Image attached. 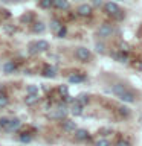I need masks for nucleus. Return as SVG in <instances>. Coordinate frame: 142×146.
Returning <instances> with one entry per match:
<instances>
[{"label": "nucleus", "instance_id": "obj_1", "mask_svg": "<svg viewBox=\"0 0 142 146\" xmlns=\"http://www.w3.org/2000/svg\"><path fill=\"white\" fill-rule=\"evenodd\" d=\"M48 49H49V43L44 40H38L35 43L29 44V53L31 55H38L41 52H46Z\"/></svg>", "mask_w": 142, "mask_h": 146}, {"label": "nucleus", "instance_id": "obj_2", "mask_svg": "<svg viewBox=\"0 0 142 146\" xmlns=\"http://www.w3.org/2000/svg\"><path fill=\"white\" fill-rule=\"evenodd\" d=\"M75 58L78 59V61L81 62H89L90 58H92V52L87 47H76L75 49Z\"/></svg>", "mask_w": 142, "mask_h": 146}, {"label": "nucleus", "instance_id": "obj_3", "mask_svg": "<svg viewBox=\"0 0 142 146\" xmlns=\"http://www.w3.org/2000/svg\"><path fill=\"white\" fill-rule=\"evenodd\" d=\"M66 110L63 108H54V110H49V114H48V119L49 120H64L66 119Z\"/></svg>", "mask_w": 142, "mask_h": 146}, {"label": "nucleus", "instance_id": "obj_4", "mask_svg": "<svg viewBox=\"0 0 142 146\" xmlns=\"http://www.w3.org/2000/svg\"><path fill=\"white\" fill-rule=\"evenodd\" d=\"M113 34H115V27L112 25H109V23L101 25L98 29V36H101V38H107V36H112Z\"/></svg>", "mask_w": 142, "mask_h": 146}, {"label": "nucleus", "instance_id": "obj_5", "mask_svg": "<svg viewBox=\"0 0 142 146\" xmlns=\"http://www.w3.org/2000/svg\"><path fill=\"white\" fill-rule=\"evenodd\" d=\"M118 99L122 100V102H125V104H133V102L136 100V93H135L133 90L127 88L125 91H122V93L118 96Z\"/></svg>", "mask_w": 142, "mask_h": 146}, {"label": "nucleus", "instance_id": "obj_6", "mask_svg": "<svg viewBox=\"0 0 142 146\" xmlns=\"http://www.w3.org/2000/svg\"><path fill=\"white\" fill-rule=\"evenodd\" d=\"M104 11L107 12L109 15L118 17V14H121V8H119L116 3H113V2H105L104 3Z\"/></svg>", "mask_w": 142, "mask_h": 146}, {"label": "nucleus", "instance_id": "obj_7", "mask_svg": "<svg viewBox=\"0 0 142 146\" xmlns=\"http://www.w3.org/2000/svg\"><path fill=\"white\" fill-rule=\"evenodd\" d=\"M63 129L70 134V132H75L78 128H76V123L73 122L72 119H64L63 120Z\"/></svg>", "mask_w": 142, "mask_h": 146}, {"label": "nucleus", "instance_id": "obj_8", "mask_svg": "<svg viewBox=\"0 0 142 146\" xmlns=\"http://www.w3.org/2000/svg\"><path fill=\"white\" fill-rule=\"evenodd\" d=\"M20 126H21V120H20V119H12L5 131H6V132H15V131L20 129Z\"/></svg>", "mask_w": 142, "mask_h": 146}, {"label": "nucleus", "instance_id": "obj_9", "mask_svg": "<svg viewBox=\"0 0 142 146\" xmlns=\"http://www.w3.org/2000/svg\"><path fill=\"white\" fill-rule=\"evenodd\" d=\"M15 70H17V64L14 61H6L2 66V72L6 73V75H11V73H14Z\"/></svg>", "mask_w": 142, "mask_h": 146}, {"label": "nucleus", "instance_id": "obj_10", "mask_svg": "<svg viewBox=\"0 0 142 146\" xmlns=\"http://www.w3.org/2000/svg\"><path fill=\"white\" fill-rule=\"evenodd\" d=\"M78 15H81V17H90L92 15V6L90 5H86V3H82L78 6Z\"/></svg>", "mask_w": 142, "mask_h": 146}, {"label": "nucleus", "instance_id": "obj_11", "mask_svg": "<svg viewBox=\"0 0 142 146\" xmlns=\"http://www.w3.org/2000/svg\"><path fill=\"white\" fill-rule=\"evenodd\" d=\"M41 75H43L44 78H48V79H54V78L57 76V68L52 67V66H44Z\"/></svg>", "mask_w": 142, "mask_h": 146}, {"label": "nucleus", "instance_id": "obj_12", "mask_svg": "<svg viewBox=\"0 0 142 146\" xmlns=\"http://www.w3.org/2000/svg\"><path fill=\"white\" fill-rule=\"evenodd\" d=\"M82 81H86V76L80 75V73H72L67 76V82L69 84H81Z\"/></svg>", "mask_w": 142, "mask_h": 146}, {"label": "nucleus", "instance_id": "obj_13", "mask_svg": "<svg viewBox=\"0 0 142 146\" xmlns=\"http://www.w3.org/2000/svg\"><path fill=\"white\" fill-rule=\"evenodd\" d=\"M87 139H90L89 131H86V129H76L75 131V140L76 141H84Z\"/></svg>", "mask_w": 142, "mask_h": 146}, {"label": "nucleus", "instance_id": "obj_14", "mask_svg": "<svg viewBox=\"0 0 142 146\" xmlns=\"http://www.w3.org/2000/svg\"><path fill=\"white\" fill-rule=\"evenodd\" d=\"M82 111H84V105H82V104H80L78 100H76L75 104H72L70 113L73 114V116H81V114H82Z\"/></svg>", "mask_w": 142, "mask_h": 146}, {"label": "nucleus", "instance_id": "obj_15", "mask_svg": "<svg viewBox=\"0 0 142 146\" xmlns=\"http://www.w3.org/2000/svg\"><path fill=\"white\" fill-rule=\"evenodd\" d=\"M113 58L116 59V61H119L121 64H127V62H128V59H130L128 53H125V52H118V53H115V55H113Z\"/></svg>", "mask_w": 142, "mask_h": 146}, {"label": "nucleus", "instance_id": "obj_16", "mask_svg": "<svg viewBox=\"0 0 142 146\" xmlns=\"http://www.w3.org/2000/svg\"><path fill=\"white\" fill-rule=\"evenodd\" d=\"M44 31H46V25L43 21H37L32 25V32H34V34H43Z\"/></svg>", "mask_w": 142, "mask_h": 146}, {"label": "nucleus", "instance_id": "obj_17", "mask_svg": "<svg viewBox=\"0 0 142 146\" xmlns=\"http://www.w3.org/2000/svg\"><path fill=\"white\" fill-rule=\"evenodd\" d=\"M54 6L61 11H66L69 9V0H54Z\"/></svg>", "mask_w": 142, "mask_h": 146}, {"label": "nucleus", "instance_id": "obj_18", "mask_svg": "<svg viewBox=\"0 0 142 146\" xmlns=\"http://www.w3.org/2000/svg\"><path fill=\"white\" fill-rule=\"evenodd\" d=\"M17 140L20 141V143H31L32 141V134L31 132H21V134L17 137Z\"/></svg>", "mask_w": 142, "mask_h": 146}, {"label": "nucleus", "instance_id": "obj_19", "mask_svg": "<svg viewBox=\"0 0 142 146\" xmlns=\"http://www.w3.org/2000/svg\"><path fill=\"white\" fill-rule=\"evenodd\" d=\"M38 100H40L38 94H27L26 98H25V104L31 107V105H35L37 102H38Z\"/></svg>", "mask_w": 142, "mask_h": 146}, {"label": "nucleus", "instance_id": "obj_20", "mask_svg": "<svg viewBox=\"0 0 142 146\" xmlns=\"http://www.w3.org/2000/svg\"><path fill=\"white\" fill-rule=\"evenodd\" d=\"M57 91H58V94L61 96V98H66V96H69V87H67V85H64V84L58 85Z\"/></svg>", "mask_w": 142, "mask_h": 146}, {"label": "nucleus", "instance_id": "obj_21", "mask_svg": "<svg viewBox=\"0 0 142 146\" xmlns=\"http://www.w3.org/2000/svg\"><path fill=\"white\" fill-rule=\"evenodd\" d=\"M76 100H78V102H80V104L86 105V104H89V102H90V96L87 94V93H81V94H80V96H78V98H76Z\"/></svg>", "mask_w": 142, "mask_h": 146}, {"label": "nucleus", "instance_id": "obj_22", "mask_svg": "<svg viewBox=\"0 0 142 146\" xmlns=\"http://www.w3.org/2000/svg\"><path fill=\"white\" fill-rule=\"evenodd\" d=\"M8 104H9V98H8V94L0 93V108H5Z\"/></svg>", "mask_w": 142, "mask_h": 146}, {"label": "nucleus", "instance_id": "obj_23", "mask_svg": "<svg viewBox=\"0 0 142 146\" xmlns=\"http://www.w3.org/2000/svg\"><path fill=\"white\" fill-rule=\"evenodd\" d=\"M118 113L121 114L122 117H128L131 114V111H130V108H128V107H119L118 108Z\"/></svg>", "mask_w": 142, "mask_h": 146}, {"label": "nucleus", "instance_id": "obj_24", "mask_svg": "<svg viewBox=\"0 0 142 146\" xmlns=\"http://www.w3.org/2000/svg\"><path fill=\"white\" fill-rule=\"evenodd\" d=\"M54 6V0H40V8L43 9H49Z\"/></svg>", "mask_w": 142, "mask_h": 146}, {"label": "nucleus", "instance_id": "obj_25", "mask_svg": "<svg viewBox=\"0 0 142 146\" xmlns=\"http://www.w3.org/2000/svg\"><path fill=\"white\" fill-rule=\"evenodd\" d=\"M26 91H27V94H38V87L37 85H27Z\"/></svg>", "mask_w": 142, "mask_h": 146}, {"label": "nucleus", "instance_id": "obj_26", "mask_svg": "<svg viewBox=\"0 0 142 146\" xmlns=\"http://www.w3.org/2000/svg\"><path fill=\"white\" fill-rule=\"evenodd\" d=\"M95 146H110V141L107 139H98L95 141Z\"/></svg>", "mask_w": 142, "mask_h": 146}, {"label": "nucleus", "instance_id": "obj_27", "mask_svg": "<svg viewBox=\"0 0 142 146\" xmlns=\"http://www.w3.org/2000/svg\"><path fill=\"white\" fill-rule=\"evenodd\" d=\"M9 122H11V120H9L8 117H2V119H0V128H2V129H6V126L9 125Z\"/></svg>", "mask_w": 142, "mask_h": 146}, {"label": "nucleus", "instance_id": "obj_28", "mask_svg": "<svg viewBox=\"0 0 142 146\" xmlns=\"http://www.w3.org/2000/svg\"><path fill=\"white\" fill-rule=\"evenodd\" d=\"M115 146H131V143L127 139H121V140L116 141V145H115Z\"/></svg>", "mask_w": 142, "mask_h": 146}, {"label": "nucleus", "instance_id": "obj_29", "mask_svg": "<svg viewBox=\"0 0 142 146\" xmlns=\"http://www.w3.org/2000/svg\"><path fill=\"white\" fill-rule=\"evenodd\" d=\"M67 35V29H66V27H61V29H60L58 32H57V36H58V38H64V36H66Z\"/></svg>", "mask_w": 142, "mask_h": 146}, {"label": "nucleus", "instance_id": "obj_30", "mask_svg": "<svg viewBox=\"0 0 142 146\" xmlns=\"http://www.w3.org/2000/svg\"><path fill=\"white\" fill-rule=\"evenodd\" d=\"M61 27H63V26H61V23H60V21H55V20L52 21V31H54V32H58Z\"/></svg>", "mask_w": 142, "mask_h": 146}, {"label": "nucleus", "instance_id": "obj_31", "mask_svg": "<svg viewBox=\"0 0 142 146\" xmlns=\"http://www.w3.org/2000/svg\"><path fill=\"white\" fill-rule=\"evenodd\" d=\"M96 52H98V53H104V44L102 43H96Z\"/></svg>", "mask_w": 142, "mask_h": 146}, {"label": "nucleus", "instance_id": "obj_32", "mask_svg": "<svg viewBox=\"0 0 142 146\" xmlns=\"http://www.w3.org/2000/svg\"><path fill=\"white\" fill-rule=\"evenodd\" d=\"M20 20H21L23 23H26V21H29V20H32V14H27V15H25V17H21Z\"/></svg>", "mask_w": 142, "mask_h": 146}, {"label": "nucleus", "instance_id": "obj_33", "mask_svg": "<svg viewBox=\"0 0 142 146\" xmlns=\"http://www.w3.org/2000/svg\"><path fill=\"white\" fill-rule=\"evenodd\" d=\"M92 3H93L95 8H98V6H101V5H102V0H92Z\"/></svg>", "mask_w": 142, "mask_h": 146}, {"label": "nucleus", "instance_id": "obj_34", "mask_svg": "<svg viewBox=\"0 0 142 146\" xmlns=\"http://www.w3.org/2000/svg\"><path fill=\"white\" fill-rule=\"evenodd\" d=\"M137 68H139V70H142V61H139V64H137Z\"/></svg>", "mask_w": 142, "mask_h": 146}, {"label": "nucleus", "instance_id": "obj_35", "mask_svg": "<svg viewBox=\"0 0 142 146\" xmlns=\"http://www.w3.org/2000/svg\"><path fill=\"white\" fill-rule=\"evenodd\" d=\"M14 2H23V0H14Z\"/></svg>", "mask_w": 142, "mask_h": 146}, {"label": "nucleus", "instance_id": "obj_36", "mask_svg": "<svg viewBox=\"0 0 142 146\" xmlns=\"http://www.w3.org/2000/svg\"><path fill=\"white\" fill-rule=\"evenodd\" d=\"M2 2H8V0H2Z\"/></svg>", "mask_w": 142, "mask_h": 146}]
</instances>
